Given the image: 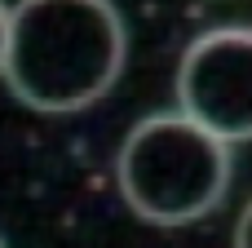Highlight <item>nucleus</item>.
<instances>
[{
    "mask_svg": "<svg viewBox=\"0 0 252 248\" xmlns=\"http://www.w3.org/2000/svg\"><path fill=\"white\" fill-rule=\"evenodd\" d=\"M128 31L111 0H18L9 4V89L49 115L93 106L124 71Z\"/></svg>",
    "mask_w": 252,
    "mask_h": 248,
    "instance_id": "f257e3e1",
    "label": "nucleus"
},
{
    "mask_svg": "<svg viewBox=\"0 0 252 248\" xmlns=\"http://www.w3.org/2000/svg\"><path fill=\"white\" fill-rule=\"evenodd\" d=\"M230 146L235 142L217 138L190 115L159 111L128 129L115 155V177L137 217L155 226H186L226 200L235 173Z\"/></svg>",
    "mask_w": 252,
    "mask_h": 248,
    "instance_id": "f03ea898",
    "label": "nucleus"
},
{
    "mask_svg": "<svg viewBox=\"0 0 252 248\" xmlns=\"http://www.w3.org/2000/svg\"><path fill=\"white\" fill-rule=\"evenodd\" d=\"M177 111L226 142L252 133V35L248 27H213L182 53Z\"/></svg>",
    "mask_w": 252,
    "mask_h": 248,
    "instance_id": "7ed1b4c3",
    "label": "nucleus"
},
{
    "mask_svg": "<svg viewBox=\"0 0 252 248\" xmlns=\"http://www.w3.org/2000/svg\"><path fill=\"white\" fill-rule=\"evenodd\" d=\"M248 231H252V213L244 209L239 222H235V248H248Z\"/></svg>",
    "mask_w": 252,
    "mask_h": 248,
    "instance_id": "20e7f679",
    "label": "nucleus"
},
{
    "mask_svg": "<svg viewBox=\"0 0 252 248\" xmlns=\"http://www.w3.org/2000/svg\"><path fill=\"white\" fill-rule=\"evenodd\" d=\"M4 31H9V4L0 0V67H4Z\"/></svg>",
    "mask_w": 252,
    "mask_h": 248,
    "instance_id": "39448f33",
    "label": "nucleus"
},
{
    "mask_svg": "<svg viewBox=\"0 0 252 248\" xmlns=\"http://www.w3.org/2000/svg\"><path fill=\"white\" fill-rule=\"evenodd\" d=\"M0 248H9V244H4V240H0Z\"/></svg>",
    "mask_w": 252,
    "mask_h": 248,
    "instance_id": "423d86ee",
    "label": "nucleus"
}]
</instances>
